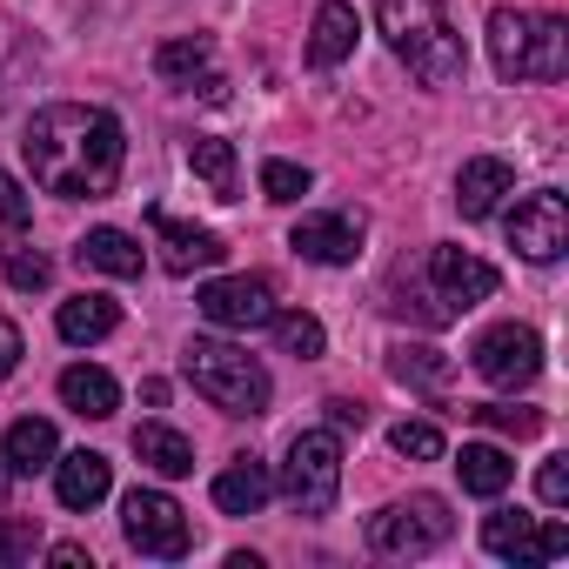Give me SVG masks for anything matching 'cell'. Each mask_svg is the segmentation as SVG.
<instances>
[{"label": "cell", "mask_w": 569, "mask_h": 569, "mask_svg": "<svg viewBox=\"0 0 569 569\" xmlns=\"http://www.w3.org/2000/svg\"><path fill=\"white\" fill-rule=\"evenodd\" d=\"M21 154L34 168V188L61 194V201H101L114 194L121 181V161H128V134L108 108H88V101H54L28 121L21 134Z\"/></svg>", "instance_id": "cell-1"}, {"label": "cell", "mask_w": 569, "mask_h": 569, "mask_svg": "<svg viewBox=\"0 0 569 569\" xmlns=\"http://www.w3.org/2000/svg\"><path fill=\"white\" fill-rule=\"evenodd\" d=\"M376 28L389 41V54L422 81V88H456L469 54H462V34L449 21L442 0H376Z\"/></svg>", "instance_id": "cell-2"}, {"label": "cell", "mask_w": 569, "mask_h": 569, "mask_svg": "<svg viewBox=\"0 0 569 569\" xmlns=\"http://www.w3.org/2000/svg\"><path fill=\"white\" fill-rule=\"evenodd\" d=\"M489 61L502 81H562L569 74V21L529 14V8H496L489 14Z\"/></svg>", "instance_id": "cell-3"}, {"label": "cell", "mask_w": 569, "mask_h": 569, "mask_svg": "<svg viewBox=\"0 0 569 569\" xmlns=\"http://www.w3.org/2000/svg\"><path fill=\"white\" fill-rule=\"evenodd\" d=\"M181 369H188L194 396H208L221 416H268V396H274V382H268V369H261L248 349L194 336V342L181 349Z\"/></svg>", "instance_id": "cell-4"}, {"label": "cell", "mask_w": 569, "mask_h": 569, "mask_svg": "<svg viewBox=\"0 0 569 569\" xmlns=\"http://www.w3.org/2000/svg\"><path fill=\"white\" fill-rule=\"evenodd\" d=\"M281 496H289L296 516H329L336 509V496H342V442H336V429H302L289 442Z\"/></svg>", "instance_id": "cell-5"}, {"label": "cell", "mask_w": 569, "mask_h": 569, "mask_svg": "<svg viewBox=\"0 0 569 569\" xmlns=\"http://www.w3.org/2000/svg\"><path fill=\"white\" fill-rule=\"evenodd\" d=\"M449 529H456V516H449L442 496H409V502L376 509L362 536H369L376 556H429V549L449 542Z\"/></svg>", "instance_id": "cell-6"}, {"label": "cell", "mask_w": 569, "mask_h": 569, "mask_svg": "<svg viewBox=\"0 0 569 569\" xmlns=\"http://www.w3.org/2000/svg\"><path fill=\"white\" fill-rule=\"evenodd\" d=\"M121 529H128V549H141V556H154V562H181L188 542H194L188 509H181L168 489H128Z\"/></svg>", "instance_id": "cell-7"}, {"label": "cell", "mask_w": 569, "mask_h": 569, "mask_svg": "<svg viewBox=\"0 0 569 569\" xmlns=\"http://www.w3.org/2000/svg\"><path fill=\"white\" fill-rule=\"evenodd\" d=\"M469 362H476V376L489 389H529L542 376V336L522 329V322H496L489 336H476Z\"/></svg>", "instance_id": "cell-8"}, {"label": "cell", "mask_w": 569, "mask_h": 569, "mask_svg": "<svg viewBox=\"0 0 569 569\" xmlns=\"http://www.w3.org/2000/svg\"><path fill=\"white\" fill-rule=\"evenodd\" d=\"M194 309L214 322V329H268L274 322V281L268 274H214V281H201V296H194Z\"/></svg>", "instance_id": "cell-9"}, {"label": "cell", "mask_w": 569, "mask_h": 569, "mask_svg": "<svg viewBox=\"0 0 569 569\" xmlns=\"http://www.w3.org/2000/svg\"><path fill=\"white\" fill-rule=\"evenodd\" d=\"M509 248L522 261H556L569 248V201L556 188H536L509 208Z\"/></svg>", "instance_id": "cell-10"}, {"label": "cell", "mask_w": 569, "mask_h": 569, "mask_svg": "<svg viewBox=\"0 0 569 569\" xmlns=\"http://www.w3.org/2000/svg\"><path fill=\"white\" fill-rule=\"evenodd\" d=\"M482 549L509 556V562H556V556H569V529L562 522H536L522 509H496L482 522Z\"/></svg>", "instance_id": "cell-11"}, {"label": "cell", "mask_w": 569, "mask_h": 569, "mask_svg": "<svg viewBox=\"0 0 569 569\" xmlns=\"http://www.w3.org/2000/svg\"><path fill=\"white\" fill-rule=\"evenodd\" d=\"M429 281H436V302H442L449 316H462V309H476V302L496 296L502 274H496L482 254H469V248H429Z\"/></svg>", "instance_id": "cell-12"}, {"label": "cell", "mask_w": 569, "mask_h": 569, "mask_svg": "<svg viewBox=\"0 0 569 569\" xmlns=\"http://www.w3.org/2000/svg\"><path fill=\"white\" fill-rule=\"evenodd\" d=\"M289 248H296L302 261L342 268V261H356V254H362V214H349V208L302 214V221H296V234H289Z\"/></svg>", "instance_id": "cell-13"}, {"label": "cell", "mask_w": 569, "mask_h": 569, "mask_svg": "<svg viewBox=\"0 0 569 569\" xmlns=\"http://www.w3.org/2000/svg\"><path fill=\"white\" fill-rule=\"evenodd\" d=\"M148 228H154V241H161V268L168 274H194V268H214L221 254H228V241L214 234V228H188V221H174V214H148Z\"/></svg>", "instance_id": "cell-14"}, {"label": "cell", "mask_w": 569, "mask_h": 569, "mask_svg": "<svg viewBox=\"0 0 569 569\" xmlns=\"http://www.w3.org/2000/svg\"><path fill=\"white\" fill-rule=\"evenodd\" d=\"M502 194H516V168H509V161H496V154L462 161V174H456V208H462V221H489V214L502 208Z\"/></svg>", "instance_id": "cell-15"}, {"label": "cell", "mask_w": 569, "mask_h": 569, "mask_svg": "<svg viewBox=\"0 0 569 569\" xmlns=\"http://www.w3.org/2000/svg\"><path fill=\"white\" fill-rule=\"evenodd\" d=\"M114 489V469H108V456H94V449H74V456H54V496H61V509H94L101 496Z\"/></svg>", "instance_id": "cell-16"}, {"label": "cell", "mask_w": 569, "mask_h": 569, "mask_svg": "<svg viewBox=\"0 0 569 569\" xmlns=\"http://www.w3.org/2000/svg\"><path fill=\"white\" fill-rule=\"evenodd\" d=\"M268 496H274V476H268L261 456H234V462L214 476V509H221V516H254Z\"/></svg>", "instance_id": "cell-17"}, {"label": "cell", "mask_w": 569, "mask_h": 569, "mask_svg": "<svg viewBox=\"0 0 569 569\" xmlns=\"http://www.w3.org/2000/svg\"><path fill=\"white\" fill-rule=\"evenodd\" d=\"M154 74H161V81H174V88H194V81H201V94H208V101L221 94V81H214V41H208V34H194V41H161Z\"/></svg>", "instance_id": "cell-18"}, {"label": "cell", "mask_w": 569, "mask_h": 569, "mask_svg": "<svg viewBox=\"0 0 569 569\" xmlns=\"http://www.w3.org/2000/svg\"><path fill=\"white\" fill-rule=\"evenodd\" d=\"M54 456H61V436L41 416H21L8 436H0V462H8L14 476H41V469H54Z\"/></svg>", "instance_id": "cell-19"}, {"label": "cell", "mask_w": 569, "mask_h": 569, "mask_svg": "<svg viewBox=\"0 0 569 569\" xmlns=\"http://www.w3.org/2000/svg\"><path fill=\"white\" fill-rule=\"evenodd\" d=\"M74 261H81V268H94V274L134 281L148 254H141V248H134V234H121V228H88V234L74 241Z\"/></svg>", "instance_id": "cell-20"}, {"label": "cell", "mask_w": 569, "mask_h": 569, "mask_svg": "<svg viewBox=\"0 0 569 569\" xmlns=\"http://www.w3.org/2000/svg\"><path fill=\"white\" fill-rule=\"evenodd\" d=\"M61 402H68L74 416H88V422H108V416L121 409V389H114V376H108V369L74 362V369H61Z\"/></svg>", "instance_id": "cell-21"}, {"label": "cell", "mask_w": 569, "mask_h": 569, "mask_svg": "<svg viewBox=\"0 0 569 569\" xmlns=\"http://www.w3.org/2000/svg\"><path fill=\"white\" fill-rule=\"evenodd\" d=\"M356 34H362V21H356L349 0H322L316 34H309V61H316V68H342V61L356 54Z\"/></svg>", "instance_id": "cell-22"}, {"label": "cell", "mask_w": 569, "mask_h": 569, "mask_svg": "<svg viewBox=\"0 0 569 569\" xmlns=\"http://www.w3.org/2000/svg\"><path fill=\"white\" fill-rule=\"evenodd\" d=\"M134 456L154 469V476H194V442L181 436V429H168V422H141L134 429Z\"/></svg>", "instance_id": "cell-23"}, {"label": "cell", "mask_w": 569, "mask_h": 569, "mask_svg": "<svg viewBox=\"0 0 569 569\" xmlns=\"http://www.w3.org/2000/svg\"><path fill=\"white\" fill-rule=\"evenodd\" d=\"M54 329H61L68 342H108V336L121 329V309H114L108 296H74V302H61Z\"/></svg>", "instance_id": "cell-24"}, {"label": "cell", "mask_w": 569, "mask_h": 569, "mask_svg": "<svg viewBox=\"0 0 569 569\" xmlns=\"http://www.w3.org/2000/svg\"><path fill=\"white\" fill-rule=\"evenodd\" d=\"M456 476H462V489H469V496H502V489H509V476H516V462H509L496 442H462Z\"/></svg>", "instance_id": "cell-25"}, {"label": "cell", "mask_w": 569, "mask_h": 569, "mask_svg": "<svg viewBox=\"0 0 569 569\" xmlns=\"http://www.w3.org/2000/svg\"><path fill=\"white\" fill-rule=\"evenodd\" d=\"M188 168L208 181V194H214V201H234V174H241V168H234V148H228V141L194 134V141H188Z\"/></svg>", "instance_id": "cell-26"}, {"label": "cell", "mask_w": 569, "mask_h": 569, "mask_svg": "<svg viewBox=\"0 0 569 569\" xmlns=\"http://www.w3.org/2000/svg\"><path fill=\"white\" fill-rule=\"evenodd\" d=\"M268 329H274V342H281V349H289L296 362H316V356L329 349V336H322V322H316V316H302V309H289V316H281V309H274V322H268Z\"/></svg>", "instance_id": "cell-27"}, {"label": "cell", "mask_w": 569, "mask_h": 569, "mask_svg": "<svg viewBox=\"0 0 569 569\" xmlns=\"http://www.w3.org/2000/svg\"><path fill=\"white\" fill-rule=\"evenodd\" d=\"M389 376L409 382V389H442L449 382V356H436V349H396L389 356Z\"/></svg>", "instance_id": "cell-28"}, {"label": "cell", "mask_w": 569, "mask_h": 569, "mask_svg": "<svg viewBox=\"0 0 569 569\" xmlns=\"http://www.w3.org/2000/svg\"><path fill=\"white\" fill-rule=\"evenodd\" d=\"M0 268H8V281H14L21 296H34V289H48V281H54V261H48L41 248H28V241L0 248Z\"/></svg>", "instance_id": "cell-29"}, {"label": "cell", "mask_w": 569, "mask_h": 569, "mask_svg": "<svg viewBox=\"0 0 569 569\" xmlns=\"http://www.w3.org/2000/svg\"><path fill=\"white\" fill-rule=\"evenodd\" d=\"M309 188H316V174L302 161H261V194L268 201H302Z\"/></svg>", "instance_id": "cell-30"}, {"label": "cell", "mask_w": 569, "mask_h": 569, "mask_svg": "<svg viewBox=\"0 0 569 569\" xmlns=\"http://www.w3.org/2000/svg\"><path fill=\"white\" fill-rule=\"evenodd\" d=\"M34 556H41V522H34V516H8V522H0V562L21 569V562H34Z\"/></svg>", "instance_id": "cell-31"}, {"label": "cell", "mask_w": 569, "mask_h": 569, "mask_svg": "<svg viewBox=\"0 0 569 569\" xmlns=\"http://www.w3.org/2000/svg\"><path fill=\"white\" fill-rule=\"evenodd\" d=\"M389 449L409 456V462H436V456H442V429H436V422H396V429H389Z\"/></svg>", "instance_id": "cell-32"}, {"label": "cell", "mask_w": 569, "mask_h": 569, "mask_svg": "<svg viewBox=\"0 0 569 569\" xmlns=\"http://www.w3.org/2000/svg\"><path fill=\"white\" fill-rule=\"evenodd\" d=\"M482 429H502V436H536L542 429V416L536 409H509V402H482V409H469Z\"/></svg>", "instance_id": "cell-33"}, {"label": "cell", "mask_w": 569, "mask_h": 569, "mask_svg": "<svg viewBox=\"0 0 569 569\" xmlns=\"http://www.w3.org/2000/svg\"><path fill=\"white\" fill-rule=\"evenodd\" d=\"M28 221H34V194L14 174H0V228H28Z\"/></svg>", "instance_id": "cell-34"}, {"label": "cell", "mask_w": 569, "mask_h": 569, "mask_svg": "<svg viewBox=\"0 0 569 569\" xmlns=\"http://www.w3.org/2000/svg\"><path fill=\"white\" fill-rule=\"evenodd\" d=\"M536 496H542L549 509H562V502H569V456H549V462L536 469Z\"/></svg>", "instance_id": "cell-35"}, {"label": "cell", "mask_w": 569, "mask_h": 569, "mask_svg": "<svg viewBox=\"0 0 569 569\" xmlns=\"http://www.w3.org/2000/svg\"><path fill=\"white\" fill-rule=\"evenodd\" d=\"M21 356H28V342H21V329L0 316V382H8L14 369H21Z\"/></svg>", "instance_id": "cell-36"}, {"label": "cell", "mask_w": 569, "mask_h": 569, "mask_svg": "<svg viewBox=\"0 0 569 569\" xmlns=\"http://www.w3.org/2000/svg\"><path fill=\"white\" fill-rule=\"evenodd\" d=\"M329 422H336V429H362V422H369V409H362V402H349V396H336V402H329Z\"/></svg>", "instance_id": "cell-37"}, {"label": "cell", "mask_w": 569, "mask_h": 569, "mask_svg": "<svg viewBox=\"0 0 569 569\" xmlns=\"http://www.w3.org/2000/svg\"><path fill=\"white\" fill-rule=\"evenodd\" d=\"M48 562H54V569H94V556H88L81 542H54V549H48Z\"/></svg>", "instance_id": "cell-38"}, {"label": "cell", "mask_w": 569, "mask_h": 569, "mask_svg": "<svg viewBox=\"0 0 569 569\" xmlns=\"http://www.w3.org/2000/svg\"><path fill=\"white\" fill-rule=\"evenodd\" d=\"M8 489H14V469H8V462H0V502H8Z\"/></svg>", "instance_id": "cell-39"}]
</instances>
